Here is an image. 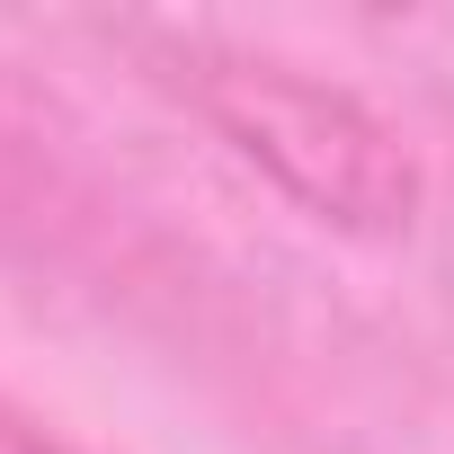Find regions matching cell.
Instances as JSON below:
<instances>
[{
  "instance_id": "7a4b0ae2",
  "label": "cell",
  "mask_w": 454,
  "mask_h": 454,
  "mask_svg": "<svg viewBox=\"0 0 454 454\" xmlns=\"http://www.w3.org/2000/svg\"><path fill=\"white\" fill-rule=\"evenodd\" d=\"M0 454H81V445H63L36 410H19L10 392H0Z\"/></svg>"
},
{
  "instance_id": "6da1fadb",
  "label": "cell",
  "mask_w": 454,
  "mask_h": 454,
  "mask_svg": "<svg viewBox=\"0 0 454 454\" xmlns=\"http://www.w3.org/2000/svg\"><path fill=\"white\" fill-rule=\"evenodd\" d=\"M169 72H178L187 107L232 143V160H250L312 223H330L348 241H401L419 223V196H427L419 152L348 81L286 63V54L214 45V36H178Z\"/></svg>"
}]
</instances>
